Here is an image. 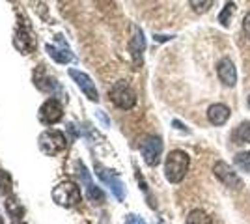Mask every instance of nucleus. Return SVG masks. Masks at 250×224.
Wrapping results in <instances>:
<instances>
[{"label": "nucleus", "instance_id": "nucleus-1", "mask_svg": "<svg viewBox=\"0 0 250 224\" xmlns=\"http://www.w3.org/2000/svg\"><path fill=\"white\" fill-rule=\"evenodd\" d=\"M188 164H190V157L183 149H174L170 151L165 163V174L170 183H179L185 180L188 172Z\"/></svg>", "mask_w": 250, "mask_h": 224}, {"label": "nucleus", "instance_id": "nucleus-2", "mask_svg": "<svg viewBox=\"0 0 250 224\" xmlns=\"http://www.w3.org/2000/svg\"><path fill=\"white\" fill-rule=\"evenodd\" d=\"M110 99L118 108H124V110H129L136 105V96L135 92L131 90V86L127 84L125 81H118L112 90H110Z\"/></svg>", "mask_w": 250, "mask_h": 224}, {"label": "nucleus", "instance_id": "nucleus-3", "mask_svg": "<svg viewBox=\"0 0 250 224\" xmlns=\"http://www.w3.org/2000/svg\"><path fill=\"white\" fill-rule=\"evenodd\" d=\"M52 198L58 205L71 207V205L81 202V189L73 182H63L52 191Z\"/></svg>", "mask_w": 250, "mask_h": 224}, {"label": "nucleus", "instance_id": "nucleus-4", "mask_svg": "<svg viewBox=\"0 0 250 224\" xmlns=\"http://www.w3.org/2000/svg\"><path fill=\"white\" fill-rule=\"evenodd\" d=\"M213 174H215V178H217L220 183H224L229 189H235V191L243 189V180L233 172V168L229 166L228 163L219 161V163L213 166Z\"/></svg>", "mask_w": 250, "mask_h": 224}, {"label": "nucleus", "instance_id": "nucleus-5", "mask_svg": "<svg viewBox=\"0 0 250 224\" xmlns=\"http://www.w3.org/2000/svg\"><path fill=\"white\" fill-rule=\"evenodd\" d=\"M40 148L47 153V155H56L65 149V137H63L60 131H45L42 137H40Z\"/></svg>", "mask_w": 250, "mask_h": 224}, {"label": "nucleus", "instance_id": "nucleus-6", "mask_svg": "<svg viewBox=\"0 0 250 224\" xmlns=\"http://www.w3.org/2000/svg\"><path fill=\"white\" fill-rule=\"evenodd\" d=\"M142 157L146 161V164L149 166H157L159 161H161V153H163V140L159 137H147L144 142H142Z\"/></svg>", "mask_w": 250, "mask_h": 224}, {"label": "nucleus", "instance_id": "nucleus-7", "mask_svg": "<svg viewBox=\"0 0 250 224\" xmlns=\"http://www.w3.org/2000/svg\"><path fill=\"white\" fill-rule=\"evenodd\" d=\"M79 178H81V185L84 187V191H86L88 198H90L92 202H97V204L104 202L103 191H101L99 187H95V183L92 182V176H90V172L86 170L84 164H79Z\"/></svg>", "mask_w": 250, "mask_h": 224}, {"label": "nucleus", "instance_id": "nucleus-8", "mask_svg": "<svg viewBox=\"0 0 250 224\" xmlns=\"http://www.w3.org/2000/svg\"><path fill=\"white\" fill-rule=\"evenodd\" d=\"M217 75H219L222 84L228 86V88H233L235 82H237V69H235L233 60L228 58V56H224L219 64H217Z\"/></svg>", "mask_w": 250, "mask_h": 224}, {"label": "nucleus", "instance_id": "nucleus-9", "mask_svg": "<svg viewBox=\"0 0 250 224\" xmlns=\"http://www.w3.org/2000/svg\"><path fill=\"white\" fill-rule=\"evenodd\" d=\"M69 77L77 82V86L81 88V92H83L90 101H99V94H97V90H95V84L92 82V79H90L88 75L83 73V71H79V69H69Z\"/></svg>", "mask_w": 250, "mask_h": 224}, {"label": "nucleus", "instance_id": "nucleus-10", "mask_svg": "<svg viewBox=\"0 0 250 224\" xmlns=\"http://www.w3.org/2000/svg\"><path fill=\"white\" fill-rule=\"evenodd\" d=\"M144 49H146V40H144V32L138 28V26H133V36L129 40V53L133 56V62L136 65L142 64V54H144Z\"/></svg>", "mask_w": 250, "mask_h": 224}, {"label": "nucleus", "instance_id": "nucleus-11", "mask_svg": "<svg viewBox=\"0 0 250 224\" xmlns=\"http://www.w3.org/2000/svg\"><path fill=\"white\" fill-rule=\"evenodd\" d=\"M62 105H60V101H56V99H49V101H45L40 108V120H42L43 123H56L60 118H62Z\"/></svg>", "mask_w": 250, "mask_h": 224}, {"label": "nucleus", "instance_id": "nucleus-12", "mask_svg": "<svg viewBox=\"0 0 250 224\" xmlns=\"http://www.w3.org/2000/svg\"><path fill=\"white\" fill-rule=\"evenodd\" d=\"M97 176L101 178V182L106 183V185L112 189V192H114V196L118 200H124L125 187H124V183H122V180H118L112 172H108L106 168H103V166H97Z\"/></svg>", "mask_w": 250, "mask_h": 224}, {"label": "nucleus", "instance_id": "nucleus-13", "mask_svg": "<svg viewBox=\"0 0 250 224\" xmlns=\"http://www.w3.org/2000/svg\"><path fill=\"white\" fill-rule=\"evenodd\" d=\"M208 120L213 125H224L229 120V108L224 103H215L208 108Z\"/></svg>", "mask_w": 250, "mask_h": 224}, {"label": "nucleus", "instance_id": "nucleus-14", "mask_svg": "<svg viewBox=\"0 0 250 224\" xmlns=\"http://www.w3.org/2000/svg\"><path fill=\"white\" fill-rule=\"evenodd\" d=\"M233 144H250V122H241L231 133Z\"/></svg>", "mask_w": 250, "mask_h": 224}, {"label": "nucleus", "instance_id": "nucleus-15", "mask_svg": "<svg viewBox=\"0 0 250 224\" xmlns=\"http://www.w3.org/2000/svg\"><path fill=\"white\" fill-rule=\"evenodd\" d=\"M47 53H49V56H51L52 60H56L58 64H67V62L71 60V54L67 53V51H63V49L54 47V45H47Z\"/></svg>", "mask_w": 250, "mask_h": 224}, {"label": "nucleus", "instance_id": "nucleus-16", "mask_svg": "<svg viewBox=\"0 0 250 224\" xmlns=\"http://www.w3.org/2000/svg\"><path fill=\"white\" fill-rule=\"evenodd\" d=\"M187 224H213V221L204 209H192L187 217Z\"/></svg>", "mask_w": 250, "mask_h": 224}, {"label": "nucleus", "instance_id": "nucleus-17", "mask_svg": "<svg viewBox=\"0 0 250 224\" xmlns=\"http://www.w3.org/2000/svg\"><path fill=\"white\" fill-rule=\"evenodd\" d=\"M233 163H235V166L241 172H250V151H241V153H237Z\"/></svg>", "mask_w": 250, "mask_h": 224}, {"label": "nucleus", "instance_id": "nucleus-18", "mask_svg": "<svg viewBox=\"0 0 250 224\" xmlns=\"http://www.w3.org/2000/svg\"><path fill=\"white\" fill-rule=\"evenodd\" d=\"M190 2V8L196 11V13H206L213 8V2L215 0H188Z\"/></svg>", "mask_w": 250, "mask_h": 224}, {"label": "nucleus", "instance_id": "nucleus-19", "mask_svg": "<svg viewBox=\"0 0 250 224\" xmlns=\"http://www.w3.org/2000/svg\"><path fill=\"white\" fill-rule=\"evenodd\" d=\"M233 11H235V4L228 2V4H226V8H224V10H222V13L219 15V22L222 24V26H229V19H231Z\"/></svg>", "mask_w": 250, "mask_h": 224}, {"label": "nucleus", "instance_id": "nucleus-20", "mask_svg": "<svg viewBox=\"0 0 250 224\" xmlns=\"http://www.w3.org/2000/svg\"><path fill=\"white\" fill-rule=\"evenodd\" d=\"M19 36H21L22 40H19V38H17V40H15V45H17V47H19L21 51L28 53V51L32 49V40L28 38V36H26V34H21V32H19Z\"/></svg>", "mask_w": 250, "mask_h": 224}, {"label": "nucleus", "instance_id": "nucleus-21", "mask_svg": "<svg viewBox=\"0 0 250 224\" xmlns=\"http://www.w3.org/2000/svg\"><path fill=\"white\" fill-rule=\"evenodd\" d=\"M10 191V176L6 172L0 170V192H8Z\"/></svg>", "mask_w": 250, "mask_h": 224}, {"label": "nucleus", "instance_id": "nucleus-22", "mask_svg": "<svg viewBox=\"0 0 250 224\" xmlns=\"http://www.w3.org/2000/svg\"><path fill=\"white\" fill-rule=\"evenodd\" d=\"M243 30L247 34V38L250 40V11L245 15V19H243Z\"/></svg>", "mask_w": 250, "mask_h": 224}, {"label": "nucleus", "instance_id": "nucleus-23", "mask_svg": "<svg viewBox=\"0 0 250 224\" xmlns=\"http://www.w3.org/2000/svg\"><path fill=\"white\" fill-rule=\"evenodd\" d=\"M125 224H146L140 217H136V215H127V219H125Z\"/></svg>", "mask_w": 250, "mask_h": 224}, {"label": "nucleus", "instance_id": "nucleus-24", "mask_svg": "<svg viewBox=\"0 0 250 224\" xmlns=\"http://www.w3.org/2000/svg\"><path fill=\"white\" fill-rule=\"evenodd\" d=\"M249 108H250V96H249Z\"/></svg>", "mask_w": 250, "mask_h": 224}]
</instances>
